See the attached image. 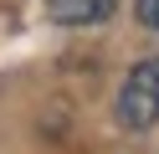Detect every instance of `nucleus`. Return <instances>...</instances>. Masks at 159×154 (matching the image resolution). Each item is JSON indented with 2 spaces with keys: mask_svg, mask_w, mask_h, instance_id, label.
Returning a JSON list of instances; mask_svg holds the SVG:
<instances>
[{
  "mask_svg": "<svg viewBox=\"0 0 159 154\" xmlns=\"http://www.w3.org/2000/svg\"><path fill=\"white\" fill-rule=\"evenodd\" d=\"M118 123L123 128H154L159 123V57L139 62L118 87Z\"/></svg>",
  "mask_w": 159,
  "mask_h": 154,
  "instance_id": "f257e3e1",
  "label": "nucleus"
},
{
  "mask_svg": "<svg viewBox=\"0 0 159 154\" xmlns=\"http://www.w3.org/2000/svg\"><path fill=\"white\" fill-rule=\"evenodd\" d=\"M118 0H46V16L57 26H98V21L113 16Z\"/></svg>",
  "mask_w": 159,
  "mask_h": 154,
  "instance_id": "f03ea898",
  "label": "nucleus"
},
{
  "mask_svg": "<svg viewBox=\"0 0 159 154\" xmlns=\"http://www.w3.org/2000/svg\"><path fill=\"white\" fill-rule=\"evenodd\" d=\"M139 26L159 31V0H139Z\"/></svg>",
  "mask_w": 159,
  "mask_h": 154,
  "instance_id": "7ed1b4c3",
  "label": "nucleus"
}]
</instances>
